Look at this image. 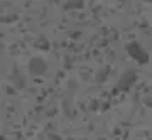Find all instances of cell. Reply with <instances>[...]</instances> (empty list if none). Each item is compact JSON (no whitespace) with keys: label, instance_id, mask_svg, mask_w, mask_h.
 I'll return each mask as SVG.
<instances>
[{"label":"cell","instance_id":"cell-2","mask_svg":"<svg viewBox=\"0 0 152 140\" xmlns=\"http://www.w3.org/2000/svg\"><path fill=\"white\" fill-rule=\"evenodd\" d=\"M48 69V64H46V61L41 59V58H32L31 63H29V73L34 76L37 74H44V71Z\"/></svg>","mask_w":152,"mask_h":140},{"label":"cell","instance_id":"cell-3","mask_svg":"<svg viewBox=\"0 0 152 140\" xmlns=\"http://www.w3.org/2000/svg\"><path fill=\"white\" fill-rule=\"evenodd\" d=\"M134 81H135V73L132 69H127L124 74L120 76L118 85H117V91H118V90H129L130 85H134Z\"/></svg>","mask_w":152,"mask_h":140},{"label":"cell","instance_id":"cell-1","mask_svg":"<svg viewBox=\"0 0 152 140\" xmlns=\"http://www.w3.org/2000/svg\"><path fill=\"white\" fill-rule=\"evenodd\" d=\"M127 51H129V54H130V56H134V58H135L140 64H145L147 61H149V54L142 49L140 44H137V42L129 44V46H127Z\"/></svg>","mask_w":152,"mask_h":140},{"label":"cell","instance_id":"cell-4","mask_svg":"<svg viewBox=\"0 0 152 140\" xmlns=\"http://www.w3.org/2000/svg\"><path fill=\"white\" fill-rule=\"evenodd\" d=\"M64 7L66 9H80V7H83V2H68Z\"/></svg>","mask_w":152,"mask_h":140}]
</instances>
